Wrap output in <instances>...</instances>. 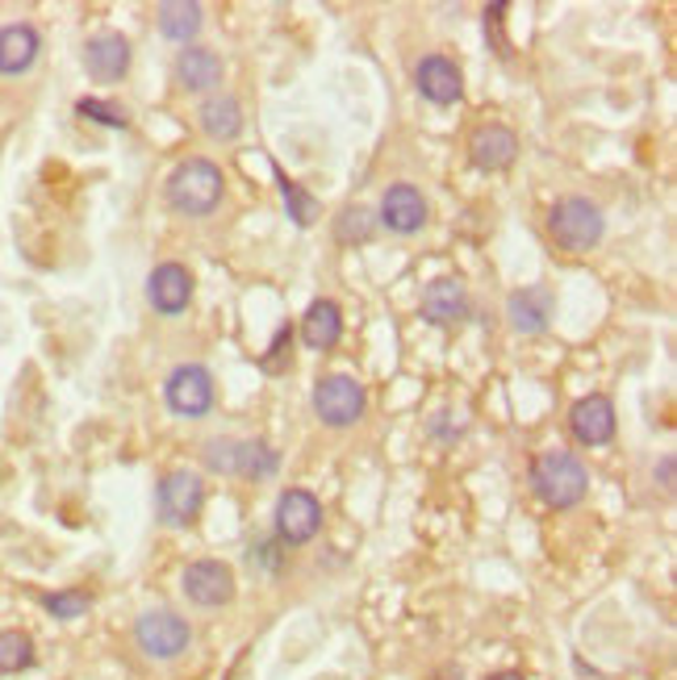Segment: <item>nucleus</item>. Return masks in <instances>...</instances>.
I'll return each mask as SVG.
<instances>
[{"label": "nucleus", "instance_id": "nucleus-1", "mask_svg": "<svg viewBox=\"0 0 677 680\" xmlns=\"http://www.w3.org/2000/svg\"><path fill=\"white\" fill-rule=\"evenodd\" d=\"M531 489L535 497L552 505V510H573L586 489H590V476L581 468V459L569 452H544L531 464Z\"/></svg>", "mask_w": 677, "mask_h": 680}, {"label": "nucleus", "instance_id": "nucleus-2", "mask_svg": "<svg viewBox=\"0 0 677 680\" xmlns=\"http://www.w3.org/2000/svg\"><path fill=\"white\" fill-rule=\"evenodd\" d=\"M222 171L210 159H189L168 176V205L185 218H206L222 201Z\"/></svg>", "mask_w": 677, "mask_h": 680}, {"label": "nucleus", "instance_id": "nucleus-3", "mask_svg": "<svg viewBox=\"0 0 677 680\" xmlns=\"http://www.w3.org/2000/svg\"><path fill=\"white\" fill-rule=\"evenodd\" d=\"M548 230L565 250H590L602 243L607 222H602V209L593 205V201H586V197H565L561 205L552 209Z\"/></svg>", "mask_w": 677, "mask_h": 680}, {"label": "nucleus", "instance_id": "nucleus-4", "mask_svg": "<svg viewBox=\"0 0 677 680\" xmlns=\"http://www.w3.org/2000/svg\"><path fill=\"white\" fill-rule=\"evenodd\" d=\"M364 405H368L364 384L352 380V376H322L314 384V413L326 426H335V431L356 426L364 417Z\"/></svg>", "mask_w": 677, "mask_h": 680}, {"label": "nucleus", "instance_id": "nucleus-5", "mask_svg": "<svg viewBox=\"0 0 677 680\" xmlns=\"http://www.w3.org/2000/svg\"><path fill=\"white\" fill-rule=\"evenodd\" d=\"M201 505H206V480L189 468L168 472L155 489V510H159L164 526H189L192 517L201 514Z\"/></svg>", "mask_w": 677, "mask_h": 680}, {"label": "nucleus", "instance_id": "nucleus-6", "mask_svg": "<svg viewBox=\"0 0 677 680\" xmlns=\"http://www.w3.org/2000/svg\"><path fill=\"white\" fill-rule=\"evenodd\" d=\"M134 639L147 651L151 660H171L189 647V622L171 610H155V614H143L138 626H134Z\"/></svg>", "mask_w": 677, "mask_h": 680}, {"label": "nucleus", "instance_id": "nucleus-7", "mask_svg": "<svg viewBox=\"0 0 677 680\" xmlns=\"http://www.w3.org/2000/svg\"><path fill=\"white\" fill-rule=\"evenodd\" d=\"M164 392H168L171 413H180V417H201L213 410V376L201 364H180L168 376Z\"/></svg>", "mask_w": 677, "mask_h": 680}, {"label": "nucleus", "instance_id": "nucleus-8", "mask_svg": "<svg viewBox=\"0 0 677 680\" xmlns=\"http://www.w3.org/2000/svg\"><path fill=\"white\" fill-rule=\"evenodd\" d=\"M318 526H322V505H318L314 493H306V489L280 493V501H276V535L285 543H310L318 535Z\"/></svg>", "mask_w": 677, "mask_h": 680}, {"label": "nucleus", "instance_id": "nucleus-9", "mask_svg": "<svg viewBox=\"0 0 677 680\" xmlns=\"http://www.w3.org/2000/svg\"><path fill=\"white\" fill-rule=\"evenodd\" d=\"M180 584H185V598L197 601V605H206V610L226 605V601L234 598V572L226 568V564H218V559L189 564L185 577H180Z\"/></svg>", "mask_w": 677, "mask_h": 680}, {"label": "nucleus", "instance_id": "nucleus-10", "mask_svg": "<svg viewBox=\"0 0 677 680\" xmlns=\"http://www.w3.org/2000/svg\"><path fill=\"white\" fill-rule=\"evenodd\" d=\"M569 431L581 447H602L614 438V405L611 397L593 392V397H581L569 410Z\"/></svg>", "mask_w": 677, "mask_h": 680}, {"label": "nucleus", "instance_id": "nucleus-11", "mask_svg": "<svg viewBox=\"0 0 677 680\" xmlns=\"http://www.w3.org/2000/svg\"><path fill=\"white\" fill-rule=\"evenodd\" d=\"M381 226L393 234H419L426 226V201L414 185H393L381 197Z\"/></svg>", "mask_w": 677, "mask_h": 680}, {"label": "nucleus", "instance_id": "nucleus-12", "mask_svg": "<svg viewBox=\"0 0 677 680\" xmlns=\"http://www.w3.org/2000/svg\"><path fill=\"white\" fill-rule=\"evenodd\" d=\"M414 83L431 104H456L460 92H465V76L447 55H426L419 63V71H414Z\"/></svg>", "mask_w": 677, "mask_h": 680}, {"label": "nucleus", "instance_id": "nucleus-13", "mask_svg": "<svg viewBox=\"0 0 677 680\" xmlns=\"http://www.w3.org/2000/svg\"><path fill=\"white\" fill-rule=\"evenodd\" d=\"M85 67L92 80L101 83H118L126 80L130 71V42L122 34H97L85 46Z\"/></svg>", "mask_w": 677, "mask_h": 680}, {"label": "nucleus", "instance_id": "nucleus-14", "mask_svg": "<svg viewBox=\"0 0 677 680\" xmlns=\"http://www.w3.org/2000/svg\"><path fill=\"white\" fill-rule=\"evenodd\" d=\"M147 301H151V310H159V313L189 310V301H192L189 268H180V264H159V268L147 276Z\"/></svg>", "mask_w": 677, "mask_h": 680}, {"label": "nucleus", "instance_id": "nucleus-15", "mask_svg": "<svg viewBox=\"0 0 677 680\" xmlns=\"http://www.w3.org/2000/svg\"><path fill=\"white\" fill-rule=\"evenodd\" d=\"M468 155H473V167H481V171H507L519 155V138L507 125H481L468 138Z\"/></svg>", "mask_w": 677, "mask_h": 680}, {"label": "nucleus", "instance_id": "nucleus-16", "mask_svg": "<svg viewBox=\"0 0 677 680\" xmlns=\"http://www.w3.org/2000/svg\"><path fill=\"white\" fill-rule=\"evenodd\" d=\"M43 55V38H38V30L34 25H4L0 30V76H22L34 67V59Z\"/></svg>", "mask_w": 677, "mask_h": 680}, {"label": "nucleus", "instance_id": "nucleus-17", "mask_svg": "<svg viewBox=\"0 0 677 680\" xmlns=\"http://www.w3.org/2000/svg\"><path fill=\"white\" fill-rule=\"evenodd\" d=\"M507 317L510 326L519 334H544L552 322V292L531 285V289H519L507 301Z\"/></svg>", "mask_w": 677, "mask_h": 680}, {"label": "nucleus", "instance_id": "nucleus-18", "mask_svg": "<svg viewBox=\"0 0 677 680\" xmlns=\"http://www.w3.org/2000/svg\"><path fill=\"white\" fill-rule=\"evenodd\" d=\"M423 317L435 326H456L468 317V292L460 280H435L423 292Z\"/></svg>", "mask_w": 677, "mask_h": 680}, {"label": "nucleus", "instance_id": "nucleus-19", "mask_svg": "<svg viewBox=\"0 0 677 680\" xmlns=\"http://www.w3.org/2000/svg\"><path fill=\"white\" fill-rule=\"evenodd\" d=\"M197 122H201V130L210 134L213 143H231V138L243 134V104L234 101L231 92H218V97L201 104Z\"/></svg>", "mask_w": 677, "mask_h": 680}, {"label": "nucleus", "instance_id": "nucleus-20", "mask_svg": "<svg viewBox=\"0 0 677 680\" xmlns=\"http://www.w3.org/2000/svg\"><path fill=\"white\" fill-rule=\"evenodd\" d=\"M176 80L189 92H206V88L222 80V59L213 51H206V46H185L176 55Z\"/></svg>", "mask_w": 677, "mask_h": 680}, {"label": "nucleus", "instance_id": "nucleus-21", "mask_svg": "<svg viewBox=\"0 0 677 680\" xmlns=\"http://www.w3.org/2000/svg\"><path fill=\"white\" fill-rule=\"evenodd\" d=\"M301 338L306 347L314 350H331L343 338V313H338L335 301H314L306 317H301Z\"/></svg>", "mask_w": 677, "mask_h": 680}, {"label": "nucleus", "instance_id": "nucleus-22", "mask_svg": "<svg viewBox=\"0 0 677 680\" xmlns=\"http://www.w3.org/2000/svg\"><path fill=\"white\" fill-rule=\"evenodd\" d=\"M201 4L197 0H164L159 9H155V21H159V34L171 42H185L189 46V38H197L201 34Z\"/></svg>", "mask_w": 677, "mask_h": 680}, {"label": "nucleus", "instance_id": "nucleus-23", "mask_svg": "<svg viewBox=\"0 0 677 680\" xmlns=\"http://www.w3.org/2000/svg\"><path fill=\"white\" fill-rule=\"evenodd\" d=\"M280 468V452L264 438H247V443H234V476H247V480H268Z\"/></svg>", "mask_w": 677, "mask_h": 680}, {"label": "nucleus", "instance_id": "nucleus-24", "mask_svg": "<svg viewBox=\"0 0 677 680\" xmlns=\"http://www.w3.org/2000/svg\"><path fill=\"white\" fill-rule=\"evenodd\" d=\"M273 176H276V185H280V197H285V209H289V222H297V226L306 230V226H314L318 222V213H322V205H318L314 197L306 192L301 185H293L280 167H273Z\"/></svg>", "mask_w": 677, "mask_h": 680}, {"label": "nucleus", "instance_id": "nucleus-25", "mask_svg": "<svg viewBox=\"0 0 677 680\" xmlns=\"http://www.w3.org/2000/svg\"><path fill=\"white\" fill-rule=\"evenodd\" d=\"M377 234V222H373V209L364 205H347L338 209L335 218V238L343 243V247H356V243H368Z\"/></svg>", "mask_w": 677, "mask_h": 680}, {"label": "nucleus", "instance_id": "nucleus-26", "mask_svg": "<svg viewBox=\"0 0 677 680\" xmlns=\"http://www.w3.org/2000/svg\"><path fill=\"white\" fill-rule=\"evenodd\" d=\"M34 664V639L22 631H0V677H13Z\"/></svg>", "mask_w": 677, "mask_h": 680}, {"label": "nucleus", "instance_id": "nucleus-27", "mask_svg": "<svg viewBox=\"0 0 677 680\" xmlns=\"http://www.w3.org/2000/svg\"><path fill=\"white\" fill-rule=\"evenodd\" d=\"M289 364H293V326H280V331L273 334V347H268V355L259 359V371L280 376V371H289Z\"/></svg>", "mask_w": 677, "mask_h": 680}, {"label": "nucleus", "instance_id": "nucleus-28", "mask_svg": "<svg viewBox=\"0 0 677 680\" xmlns=\"http://www.w3.org/2000/svg\"><path fill=\"white\" fill-rule=\"evenodd\" d=\"M76 113H80V118H88V122L109 125V130H126V125H130L126 109H118V104H109V101H97V97H85V101L76 104Z\"/></svg>", "mask_w": 677, "mask_h": 680}, {"label": "nucleus", "instance_id": "nucleus-29", "mask_svg": "<svg viewBox=\"0 0 677 680\" xmlns=\"http://www.w3.org/2000/svg\"><path fill=\"white\" fill-rule=\"evenodd\" d=\"M43 605L55 614V618H80L88 610V593H80V589H64V593H46Z\"/></svg>", "mask_w": 677, "mask_h": 680}, {"label": "nucleus", "instance_id": "nucleus-30", "mask_svg": "<svg viewBox=\"0 0 677 680\" xmlns=\"http://www.w3.org/2000/svg\"><path fill=\"white\" fill-rule=\"evenodd\" d=\"M206 464L213 472H234V438H213L206 443Z\"/></svg>", "mask_w": 677, "mask_h": 680}, {"label": "nucleus", "instance_id": "nucleus-31", "mask_svg": "<svg viewBox=\"0 0 677 680\" xmlns=\"http://www.w3.org/2000/svg\"><path fill=\"white\" fill-rule=\"evenodd\" d=\"M656 480H661V489H674V455H665V459H661Z\"/></svg>", "mask_w": 677, "mask_h": 680}, {"label": "nucleus", "instance_id": "nucleus-32", "mask_svg": "<svg viewBox=\"0 0 677 680\" xmlns=\"http://www.w3.org/2000/svg\"><path fill=\"white\" fill-rule=\"evenodd\" d=\"M489 680H523L519 672H498V677H489Z\"/></svg>", "mask_w": 677, "mask_h": 680}]
</instances>
